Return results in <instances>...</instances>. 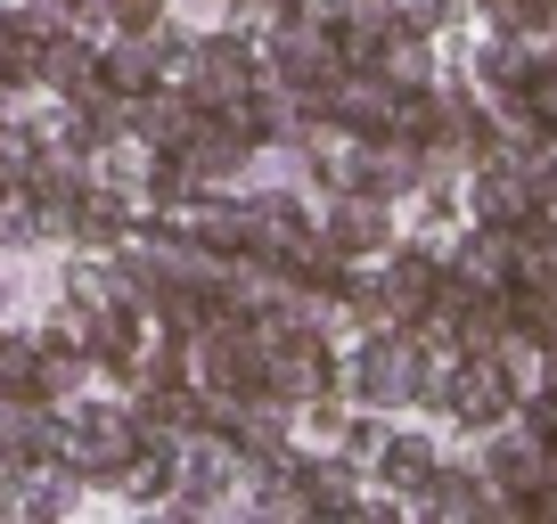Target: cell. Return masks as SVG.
Instances as JSON below:
<instances>
[{
	"label": "cell",
	"instance_id": "obj_1",
	"mask_svg": "<svg viewBox=\"0 0 557 524\" xmlns=\"http://www.w3.org/2000/svg\"><path fill=\"white\" fill-rule=\"evenodd\" d=\"M500 402H508V385H500V369H492V361H459L451 369V410L468 426H492V419H500Z\"/></svg>",
	"mask_w": 557,
	"mask_h": 524
},
{
	"label": "cell",
	"instance_id": "obj_2",
	"mask_svg": "<svg viewBox=\"0 0 557 524\" xmlns=\"http://www.w3.org/2000/svg\"><path fill=\"white\" fill-rule=\"evenodd\" d=\"M385 475H394V484H426V475H435V451H426V442H385Z\"/></svg>",
	"mask_w": 557,
	"mask_h": 524
}]
</instances>
